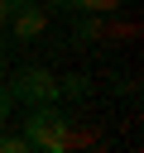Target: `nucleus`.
<instances>
[{
	"label": "nucleus",
	"instance_id": "f257e3e1",
	"mask_svg": "<svg viewBox=\"0 0 144 153\" xmlns=\"http://www.w3.org/2000/svg\"><path fill=\"white\" fill-rule=\"evenodd\" d=\"M19 134H24L29 148H38V153H62V148L72 143V129H67V115L58 110V100H53V105H29Z\"/></svg>",
	"mask_w": 144,
	"mask_h": 153
},
{
	"label": "nucleus",
	"instance_id": "f03ea898",
	"mask_svg": "<svg viewBox=\"0 0 144 153\" xmlns=\"http://www.w3.org/2000/svg\"><path fill=\"white\" fill-rule=\"evenodd\" d=\"M10 96H14V100H24V105H53V100H62L58 76H53V72H43V67H24V72L10 81Z\"/></svg>",
	"mask_w": 144,
	"mask_h": 153
},
{
	"label": "nucleus",
	"instance_id": "7ed1b4c3",
	"mask_svg": "<svg viewBox=\"0 0 144 153\" xmlns=\"http://www.w3.org/2000/svg\"><path fill=\"white\" fill-rule=\"evenodd\" d=\"M10 29H14V38L19 43H34L43 29H48V14L34 5V0H19V5H10V19H5Z\"/></svg>",
	"mask_w": 144,
	"mask_h": 153
},
{
	"label": "nucleus",
	"instance_id": "20e7f679",
	"mask_svg": "<svg viewBox=\"0 0 144 153\" xmlns=\"http://www.w3.org/2000/svg\"><path fill=\"white\" fill-rule=\"evenodd\" d=\"M58 91H62L67 100H77V96H86L91 86H86V76H62V81H58Z\"/></svg>",
	"mask_w": 144,
	"mask_h": 153
},
{
	"label": "nucleus",
	"instance_id": "39448f33",
	"mask_svg": "<svg viewBox=\"0 0 144 153\" xmlns=\"http://www.w3.org/2000/svg\"><path fill=\"white\" fill-rule=\"evenodd\" d=\"M0 153H29V139H24V134H5V129H0Z\"/></svg>",
	"mask_w": 144,
	"mask_h": 153
},
{
	"label": "nucleus",
	"instance_id": "423d86ee",
	"mask_svg": "<svg viewBox=\"0 0 144 153\" xmlns=\"http://www.w3.org/2000/svg\"><path fill=\"white\" fill-rule=\"evenodd\" d=\"M10 105H14V96H10V86L0 81V129H5V120H10Z\"/></svg>",
	"mask_w": 144,
	"mask_h": 153
},
{
	"label": "nucleus",
	"instance_id": "0eeeda50",
	"mask_svg": "<svg viewBox=\"0 0 144 153\" xmlns=\"http://www.w3.org/2000/svg\"><path fill=\"white\" fill-rule=\"evenodd\" d=\"M77 33H82V38H96V33H101V24H96V19H82V24H77Z\"/></svg>",
	"mask_w": 144,
	"mask_h": 153
},
{
	"label": "nucleus",
	"instance_id": "6e6552de",
	"mask_svg": "<svg viewBox=\"0 0 144 153\" xmlns=\"http://www.w3.org/2000/svg\"><path fill=\"white\" fill-rule=\"evenodd\" d=\"M5 19H10V0H0V29H5Z\"/></svg>",
	"mask_w": 144,
	"mask_h": 153
},
{
	"label": "nucleus",
	"instance_id": "1a4fd4ad",
	"mask_svg": "<svg viewBox=\"0 0 144 153\" xmlns=\"http://www.w3.org/2000/svg\"><path fill=\"white\" fill-rule=\"evenodd\" d=\"M0 67H5V48H0Z\"/></svg>",
	"mask_w": 144,
	"mask_h": 153
},
{
	"label": "nucleus",
	"instance_id": "9d476101",
	"mask_svg": "<svg viewBox=\"0 0 144 153\" xmlns=\"http://www.w3.org/2000/svg\"><path fill=\"white\" fill-rule=\"evenodd\" d=\"M10 5H19V0H10Z\"/></svg>",
	"mask_w": 144,
	"mask_h": 153
}]
</instances>
